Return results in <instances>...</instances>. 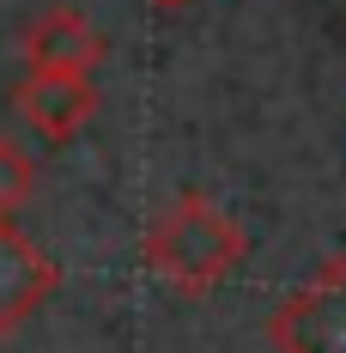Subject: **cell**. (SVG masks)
Returning <instances> with one entry per match:
<instances>
[{
	"mask_svg": "<svg viewBox=\"0 0 346 353\" xmlns=\"http://www.w3.org/2000/svg\"><path fill=\"white\" fill-rule=\"evenodd\" d=\"M274 353H346V256H328L268 317Z\"/></svg>",
	"mask_w": 346,
	"mask_h": 353,
	"instance_id": "obj_2",
	"label": "cell"
},
{
	"mask_svg": "<svg viewBox=\"0 0 346 353\" xmlns=\"http://www.w3.org/2000/svg\"><path fill=\"white\" fill-rule=\"evenodd\" d=\"M104 61V31L91 25V12L79 6H43L25 25V68L43 73H98Z\"/></svg>",
	"mask_w": 346,
	"mask_h": 353,
	"instance_id": "obj_4",
	"label": "cell"
},
{
	"mask_svg": "<svg viewBox=\"0 0 346 353\" xmlns=\"http://www.w3.org/2000/svg\"><path fill=\"white\" fill-rule=\"evenodd\" d=\"M152 6H164V12H176V6H188V0H152Z\"/></svg>",
	"mask_w": 346,
	"mask_h": 353,
	"instance_id": "obj_7",
	"label": "cell"
},
{
	"mask_svg": "<svg viewBox=\"0 0 346 353\" xmlns=\"http://www.w3.org/2000/svg\"><path fill=\"white\" fill-rule=\"evenodd\" d=\"M31 189H36V159L12 134H0V219H12V213L25 208Z\"/></svg>",
	"mask_w": 346,
	"mask_h": 353,
	"instance_id": "obj_6",
	"label": "cell"
},
{
	"mask_svg": "<svg viewBox=\"0 0 346 353\" xmlns=\"http://www.w3.org/2000/svg\"><path fill=\"white\" fill-rule=\"evenodd\" d=\"M140 256H146V268L164 286L188 292V299H207L213 286H225L243 268L249 238H243V225L219 208L213 195L188 189V195H176L171 208L146 225Z\"/></svg>",
	"mask_w": 346,
	"mask_h": 353,
	"instance_id": "obj_1",
	"label": "cell"
},
{
	"mask_svg": "<svg viewBox=\"0 0 346 353\" xmlns=\"http://www.w3.org/2000/svg\"><path fill=\"white\" fill-rule=\"evenodd\" d=\"M55 286H61V268L12 219H0V335H19Z\"/></svg>",
	"mask_w": 346,
	"mask_h": 353,
	"instance_id": "obj_5",
	"label": "cell"
},
{
	"mask_svg": "<svg viewBox=\"0 0 346 353\" xmlns=\"http://www.w3.org/2000/svg\"><path fill=\"white\" fill-rule=\"evenodd\" d=\"M12 116H19L43 146H73L91 128V116H98V85H91V73L25 68V79L12 85Z\"/></svg>",
	"mask_w": 346,
	"mask_h": 353,
	"instance_id": "obj_3",
	"label": "cell"
}]
</instances>
